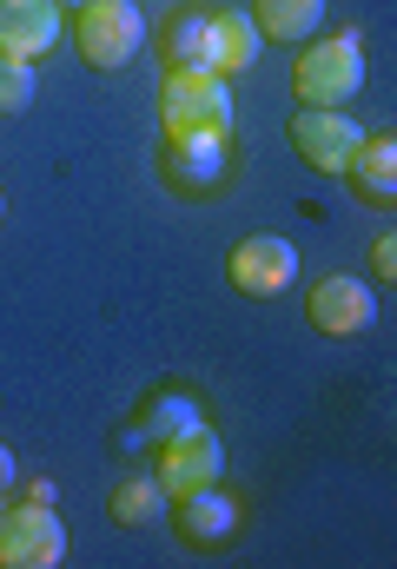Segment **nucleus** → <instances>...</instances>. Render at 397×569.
Here are the masks:
<instances>
[{
	"label": "nucleus",
	"mask_w": 397,
	"mask_h": 569,
	"mask_svg": "<svg viewBox=\"0 0 397 569\" xmlns=\"http://www.w3.org/2000/svg\"><path fill=\"white\" fill-rule=\"evenodd\" d=\"M246 13H252L259 40H278V47H305L325 27V0H252Z\"/></svg>",
	"instance_id": "4468645a"
},
{
	"label": "nucleus",
	"mask_w": 397,
	"mask_h": 569,
	"mask_svg": "<svg viewBox=\"0 0 397 569\" xmlns=\"http://www.w3.org/2000/svg\"><path fill=\"white\" fill-rule=\"evenodd\" d=\"M152 477H159L166 497H192V490L219 483V477H226V443H219V430L199 425V430H186V437H166Z\"/></svg>",
	"instance_id": "0eeeda50"
},
{
	"label": "nucleus",
	"mask_w": 397,
	"mask_h": 569,
	"mask_svg": "<svg viewBox=\"0 0 397 569\" xmlns=\"http://www.w3.org/2000/svg\"><path fill=\"white\" fill-rule=\"evenodd\" d=\"M305 318H311V331H325V338H358V331H371V318H378V291L365 279H318L305 291Z\"/></svg>",
	"instance_id": "9d476101"
},
{
	"label": "nucleus",
	"mask_w": 397,
	"mask_h": 569,
	"mask_svg": "<svg viewBox=\"0 0 397 569\" xmlns=\"http://www.w3.org/2000/svg\"><path fill=\"white\" fill-rule=\"evenodd\" d=\"M0 510H7V490H0Z\"/></svg>",
	"instance_id": "412c9836"
},
{
	"label": "nucleus",
	"mask_w": 397,
	"mask_h": 569,
	"mask_svg": "<svg viewBox=\"0 0 397 569\" xmlns=\"http://www.w3.org/2000/svg\"><path fill=\"white\" fill-rule=\"evenodd\" d=\"M73 47H80L87 67L120 73L132 53L146 47V13H139V0H80V7H73Z\"/></svg>",
	"instance_id": "7ed1b4c3"
},
{
	"label": "nucleus",
	"mask_w": 397,
	"mask_h": 569,
	"mask_svg": "<svg viewBox=\"0 0 397 569\" xmlns=\"http://www.w3.org/2000/svg\"><path fill=\"white\" fill-rule=\"evenodd\" d=\"M166 490H159V477H120L113 490H107V517L120 523V530H159L166 523Z\"/></svg>",
	"instance_id": "dca6fc26"
},
{
	"label": "nucleus",
	"mask_w": 397,
	"mask_h": 569,
	"mask_svg": "<svg viewBox=\"0 0 397 569\" xmlns=\"http://www.w3.org/2000/svg\"><path fill=\"white\" fill-rule=\"evenodd\" d=\"M345 179H351V192H358L365 206L391 212L397 206V140L391 133H365V146H358L351 166H345Z\"/></svg>",
	"instance_id": "ddd939ff"
},
{
	"label": "nucleus",
	"mask_w": 397,
	"mask_h": 569,
	"mask_svg": "<svg viewBox=\"0 0 397 569\" xmlns=\"http://www.w3.org/2000/svg\"><path fill=\"white\" fill-rule=\"evenodd\" d=\"M40 100V80H33V60H0V120L27 113Z\"/></svg>",
	"instance_id": "a211bd4d"
},
{
	"label": "nucleus",
	"mask_w": 397,
	"mask_h": 569,
	"mask_svg": "<svg viewBox=\"0 0 397 569\" xmlns=\"http://www.w3.org/2000/svg\"><path fill=\"white\" fill-rule=\"evenodd\" d=\"M67 33L60 0H0V60H40Z\"/></svg>",
	"instance_id": "9b49d317"
},
{
	"label": "nucleus",
	"mask_w": 397,
	"mask_h": 569,
	"mask_svg": "<svg viewBox=\"0 0 397 569\" xmlns=\"http://www.w3.org/2000/svg\"><path fill=\"white\" fill-rule=\"evenodd\" d=\"M60 563H67V523L53 517V503L7 497V510H0V569H60Z\"/></svg>",
	"instance_id": "20e7f679"
},
{
	"label": "nucleus",
	"mask_w": 397,
	"mask_h": 569,
	"mask_svg": "<svg viewBox=\"0 0 397 569\" xmlns=\"http://www.w3.org/2000/svg\"><path fill=\"white\" fill-rule=\"evenodd\" d=\"M232 80L212 67H186L159 80V133L166 140H199V133H232Z\"/></svg>",
	"instance_id": "f257e3e1"
},
{
	"label": "nucleus",
	"mask_w": 397,
	"mask_h": 569,
	"mask_svg": "<svg viewBox=\"0 0 397 569\" xmlns=\"http://www.w3.org/2000/svg\"><path fill=\"white\" fill-rule=\"evenodd\" d=\"M259 27H252V13L246 7H226V13H206V67L212 73H226V80H239V73H252L259 67Z\"/></svg>",
	"instance_id": "f8f14e48"
},
{
	"label": "nucleus",
	"mask_w": 397,
	"mask_h": 569,
	"mask_svg": "<svg viewBox=\"0 0 397 569\" xmlns=\"http://www.w3.org/2000/svg\"><path fill=\"white\" fill-rule=\"evenodd\" d=\"M358 87H365V47H358L351 27L345 33H311L298 47V60H291L298 107H345V100H358Z\"/></svg>",
	"instance_id": "f03ea898"
},
{
	"label": "nucleus",
	"mask_w": 397,
	"mask_h": 569,
	"mask_svg": "<svg viewBox=\"0 0 397 569\" xmlns=\"http://www.w3.org/2000/svg\"><path fill=\"white\" fill-rule=\"evenodd\" d=\"M60 7H67V0H60ZM73 7H80V0H73Z\"/></svg>",
	"instance_id": "4be33fe9"
},
{
	"label": "nucleus",
	"mask_w": 397,
	"mask_h": 569,
	"mask_svg": "<svg viewBox=\"0 0 397 569\" xmlns=\"http://www.w3.org/2000/svg\"><path fill=\"white\" fill-rule=\"evenodd\" d=\"M226 279H232V291H246V298H278L285 284L298 279V246L278 239V232H252V239L232 246Z\"/></svg>",
	"instance_id": "1a4fd4ad"
},
{
	"label": "nucleus",
	"mask_w": 397,
	"mask_h": 569,
	"mask_svg": "<svg viewBox=\"0 0 397 569\" xmlns=\"http://www.w3.org/2000/svg\"><path fill=\"white\" fill-rule=\"evenodd\" d=\"M166 186L186 192V199H206L232 179V133H199V140H166V159H159Z\"/></svg>",
	"instance_id": "6e6552de"
},
{
	"label": "nucleus",
	"mask_w": 397,
	"mask_h": 569,
	"mask_svg": "<svg viewBox=\"0 0 397 569\" xmlns=\"http://www.w3.org/2000/svg\"><path fill=\"white\" fill-rule=\"evenodd\" d=\"M291 146H298V159H305L311 172H338V179H345L351 152L365 146V127H358L345 107H298V113H291Z\"/></svg>",
	"instance_id": "423d86ee"
},
{
	"label": "nucleus",
	"mask_w": 397,
	"mask_h": 569,
	"mask_svg": "<svg viewBox=\"0 0 397 569\" xmlns=\"http://www.w3.org/2000/svg\"><path fill=\"white\" fill-rule=\"evenodd\" d=\"M166 510H172L179 543H192V550H232L239 530H246V503L226 490V477L206 483V490H192V497H172Z\"/></svg>",
	"instance_id": "39448f33"
},
{
	"label": "nucleus",
	"mask_w": 397,
	"mask_h": 569,
	"mask_svg": "<svg viewBox=\"0 0 397 569\" xmlns=\"http://www.w3.org/2000/svg\"><path fill=\"white\" fill-rule=\"evenodd\" d=\"M365 266H371V279H385V291L397 284V239H391V232H378V239H371Z\"/></svg>",
	"instance_id": "6ab92c4d"
},
{
	"label": "nucleus",
	"mask_w": 397,
	"mask_h": 569,
	"mask_svg": "<svg viewBox=\"0 0 397 569\" xmlns=\"http://www.w3.org/2000/svg\"><path fill=\"white\" fill-rule=\"evenodd\" d=\"M13 483H20V470H13V450H7V443H0V490H7V497H13Z\"/></svg>",
	"instance_id": "aec40b11"
},
{
	"label": "nucleus",
	"mask_w": 397,
	"mask_h": 569,
	"mask_svg": "<svg viewBox=\"0 0 397 569\" xmlns=\"http://www.w3.org/2000/svg\"><path fill=\"white\" fill-rule=\"evenodd\" d=\"M159 67L166 73L206 67V7H179V13L159 20Z\"/></svg>",
	"instance_id": "f3484780"
},
{
	"label": "nucleus",
	"mask_w": 397,
	"mask_h": 569,
	"mask_svg": "<svg viewBox=\"0 0 397 569\" xmlns=\"http://www.w3.org/2000/svg\"><path fill=\"white\" fill-rule=\"evenodd\" d=\"M139 437H152V443H166V437H186V430L206 425V411H199V398L186 391V385H159L146 405H139Z\"/></svg>",
	"instance_id": "2eb2a0df"
},
{
	"label": "nucleus",
	"mask_w": 397,
	"mask_h": 569,
	"mask_svg": "<svg viewBox=\"0 0 397 569\" xmlns=\"http://www.w3.org/2000/svg\"><path fill=\"white\" fill-rule=\"evenodd\" d=\"M0 212H7V206H0Z\"/></svg>",
	"instance_id": "5701e85b"
}]
</instances>
